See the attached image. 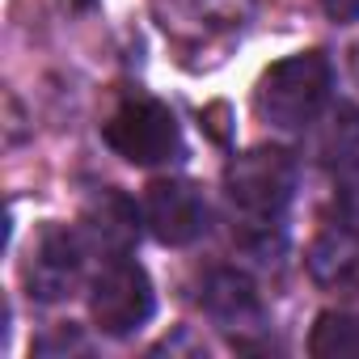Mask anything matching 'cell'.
I'll return each instance as SVG.
<instances>
[{
    "mask_svg": "<svg viewBox=\"0 0 359 359\" xmlns=\"http://www.w3.org/2000/svg\"><path fill=\"white\" fill-rule=\"evenodd\" d=\"M330 85H334V68L321 51H300L287 55L279 64H271L258 76V114L279 127V131H304L321 118L325 102H330Z\"/></svg>",
    "mask_w": 359,
    "mask_h": 359,
    "instance_id": "6da1fadb",
    "label": "cell"
},
{
    "mask_svg": "<svg viewBox=\"0 0 359 359\" xmlns=\"http://www.w3.org/2000/svg\"><path fill=\"white\" fill-rule=\"evenodd\" d=\"M296 182H300V165L292 152L283 148H250L237 152L224 165V191L229 203L245 216V220H283V212L296 199Z\"/></svg>",
    "mask_w": 359,
    "mask_h": 359,
    "instance_id": "7a4b0ae2",
    "label": "cell"
},
{
    "mask_svg": "<svg viewBox=\"0 0 359 359\" xmlns=\"http://www.w3.org/2000/svg\"><path fill=\"white\" fill-rule=\"evenodd\" d=\"M89 313L93 325L110 338H131L135 330H144L156 313V292L148 271L127 254L106 258L89 283Z\"/></svg>",
    "mask_w": 359,
    "mask_h": 359,
    "instance_id": "3957f363",
    "label": "cell"
},
{
    "mask_svg": "<svg viewBox=\"0 0 359 359\" xmlns=\"http://www.w3.org/2000/svg\"><path fill=\"white\" fill-rule=\"evenodd\" d=\"M102 140L131 165H165L182 152V127H177L173 110L156 97H127L106 118Z\"/></svg>",
    "mask_w": 359,
    "mask_h": 359,
    "instance_id": "277c9868",
    "label": "cell"
},
{
    "mask_svg": "<svg viewBox=\"0 0 359 359\" xmlns=\"http://www.w3.org/2000/svg\"><path fill=\"white\" fill-rule=\"evenodd\" d=\"M203 309L208 317L237 342V346H258L266 334H271V317H266V304L254 287V279L245 271H233V266H216L208 271L203 279Z\"/></svg>",
    "mask_w": 359,
    "mask_h": 359,
    "instance_id": "5b68a950",
    "label": "cell"
},
{
    "mask_svg": "<svg viewBox=\"0 0 359 359\" xmlns=\"http://www.w3.org/2000/svg\"><path fill=\"white\" fill-rule=\"evenodd\" d=\"M85 258H89V241L81 229H47L26 262V292L39 304H60L81 287L85 275Z\"/></svg>",
    "mask_w": 359,
    "mask_h": 359,
    "instance_id": "8992f818",
    "label": "cell"
},
{
    "mask_svg": "<svg viewBox=\"0 0 359 359\" xmlns=\"http://www.w3.org/2000/svg\"><path fill=\"white\" fill-rule=\"evenodd\" d=\"M144 224L161 245H195L212 224V208L199 187L182 177H161L144 195Z\"/></svg>",
    "mask_w": 359,
    "mask_h": 359,
    "instance_id": "52a82bcc",
    "label": "cell"
},
{
    "mask_svg": "<svg viewBox=\"0 0 359 359\" xmlns=\"http://www.w3.org/2000/svg\"><path fill=\"white\" fill-rule=\"evenodd\" d=\"M140 220H144V208H135L123 191L106 187L85 203L81 233H85L89 250H97L102 258H118V254H131V245L140 237Z\"/></svg>",
    "mask_w": 359,
    "mask_h": 359,
    "instance_id": "ba28073f",
    "label": "cell"
},
{
    "mask_svg": "<svg viewBox=\"0 0 359 359\" xmlns=\"http://www.w3.org/2000/svg\"><path fill=\"white\" fill-rule=\"evenodd\" d=\"M309 275L330 287V292H346L359 296V229H325L313 245H309Z\"/></svg>",
    "mask_w": 359,
    "mask_h": 359,
    "instance_id": "9c48e42d",
    "label": "cell"
},
{
    "mask_svg": "<svg viewBox=\"0 0 359 359\" xmlns=\"http://www.w3.org/2000/svg\"><path fill=\"white\" fill-rule=\"evenodd\" d=\"M309 351L317 359H359V313H321L309 338Z\"/></svg>",
    "mask_w": 359,
    "mask_h": 359,
    "instance_id": "30bf717a",
    "label": "cell"
},
{
    "mask_svg": "<svg viewBox=\"0 0 359 359\" xmlns=\"http://www.w3.org/2000/svg\"><path fill=\"white\" fill-rule=\"evenodd\" d=\"M182 13L199 34L212 30H241L254 13V0H182Z\"/></svg>",
    "mask_w": 359,
    "mask_h": 359,
    "instance_id": "8fae6325",
    "label": "cell"
},
{
    "mask_svg": "<svg viewBox=\"0 0 359 359\" xmlns=\"http://www.w3.org/2000/svg\"><path fill=\"white\" fill-rule=\"evenodd\" d=\"M321 156L342 169L359 156V110L355 106H338L325 123V135H321Z\"/></svg>",
    "mask_w": 359,
    "mask_h": 359,
    "instance_id": "7c38bea8",
    "label": "cell"
},
{
    "mask_svg": "<svg viewBox=\"0 0 359 359\" xmlns=\"http://www.w3.org/2000/svg\"><path fill=\"white\" fill-rule=\"evenodd\" d=\"M334 173H338V212L351 229H359V156Z\"/></svg>",
    "mask_w": 359,
    "mask_h": 359,
    "instance_id": "4fadbf2b",
    "label": "cell"
},
{
    "mask_svg": "<svg viewBox=\"0 0 359 359\" xmlns=\"http://www.w3.org/2000/svg\"><path fill=\"white\" fill-rule=\"evenodd\" d=\"M64 351H85V338L76 330H68V325H60L55 334L34 342V355H64Z\"/></svg>",
    "mask_w": 359,
    "mask_h": 359,
    "instance_id": "5bb4252c",
    "label": "cell"
},
{
    "mask_svg": "<svg viewBox=\"0 0 359 359\" xmlns=\"http://www.w3.org/2000/svg\"><path fill=\"white\" fill-rule=\"evenodd\" d=\"M321 5H325L330 22H338V26H355L359 22V0H321Z\"/></svg>",
    "mask_w": 359,
    "mask_h": 359,
    "instance_id": "9a60e30c",
    "label": "cell"
}]
</instances>
